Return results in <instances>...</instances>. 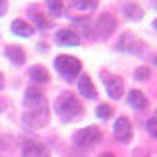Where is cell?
<instances>
[{
    "label": "cell",
    "instance_id": "cell-1",
    "mask_svg": "<svg viewBox=\"0 0 157 157\" xmlns=\"http://www.w3.org/2000/svg\"><path fill=\"white\" fill-rule=\"evenodd\" d=\"M24 124L28 128L39 130V128L47 126L49 122V108L43 92L39 88H28L26 98H24Z\"/></svg>",
    "mask_w": 157,
    "mask_h": 157
},
{
    "label": "cell",
    "instance_id": "cell-2",
    "mask_svg": "<svg viewBox=\"0 0 157 157\" xmlns=\"http://www.w3.org/2000/svg\"><path fill=\"white\" fill-rule=\"evenodd\" d=\"M55 110H57V116L61 118L63 122L78 120V118L85 114L82 104L71 94V92H63V94L57 98V100H55Z\"/></svg>",
    "mask_w": 157,
    "mask_h": 157
},
{
    "label": "cell",
    "instance_id": "cell-3",
    "mask_svg": "<svg viewBox=\"0 0 157 157\" xmlns=\"http://www.w3.org/2000/svg\"><path fill=\"white\" fill-rule=\"evenodd\" d=\"M55 69H57L59 75L65 77V81L71 82L73 78L78 77V73L82 69V63L73 55H57L55 57Z\"/></svg>",
    "mask_w": 157,
    "mask_h": 157
},
{
    "label": "cell",
    "instance_id": "cell-4",
    "mask_svg": "<svg viewBox=\"0 0 157 157\" xmlns=\"http://www.w3.org/2000/svg\"><path fill=\"white\" fill-rule=\"evenodd\" d=\"M73 141L78 149H92L94 145H98L102 141V132L94 126H88L78 130L75 136H73Z\"/></svg>",
    "mask_w": 157,
    "mask_h": 157
},
{
    "label": "cell",
    "instance_id": "cell-5",
    "mask_svg": "<svg viewBox=\"0 0 157 157\" xmlns=\"http://www.w3.org/2000/svg\"><path fill=\"white\" fill-rule=\"evenodd\" d=\"M116 28H118L116 18L112 16V14H102V16L98 18V22H96V36H98V39H108L112 33L116 32Z\"/></svg>",
    "mask_w": 157,
    "mask_h": 157
},
{
    "label": "cell",
    "instance_id": "cell-6",
    "mask_svg": "<svg viewBox=\"0 0 157 157\" xmlns=\"http://www.w3.org/2000/svg\"><path fill=\"white\" fill-rule=\"evenodd\" d=\"M132 136H134V130H132L130 120H128L126 116H120L116 120V124H114V137H116V141H120V144H128V141L132 140Z\"/></svg>",
    "mask_w": 157,
    "mask_h": 157
},
{
    "label": "cell",
    "instance_id": "cell-7",
    "mask_svg": "<svg viewBox=\"0 0 157 157\" xmlns=\"http://www.w3.org/2000/svg\"><path fill=\"white\" fill-rule=\"evenodd\" d=\"M22 153H24V157H49L45 145L36 141V140H26L24 141Z\"/></svg>",
    "mask_w": 157,
    "mask_h": 157
},
{
    "label": "cell",
    "instance_id": "cell-8",
    "mask_svg": "<svg viewBox=\"0 0 157 157\" xmlns=\"http://www.w3.org/2000/svg\"><path fill=\"white\" fill-rule=\"evenodd\" d=\"M118 47L122 49V51H130V53H141L145 49V45L140 41L137 37H134L132 33H124V36L120 37V43H118Z\"/></svg>",
    "mask_w": 157,
    "mask_h": 157
},
{
    "label": "cell",
    "instance_id": "cell-9",
    "mask_svg": "<svg viewBox=\"0 0 157 157\" xmlns=\"http://www.w3.org/2000/svg\"><path fill=\"white\" fill-rule=\"evenodd\" d=\"M104 85H106V90L108 94H110L114 100H118V98H122V94H124V81H122L118 75H110L104 78Z\"/></svg>",
    "mask_w": 157,
    "mask_h": 157
},
{
    "label": "cell",
    "instance_id": "cell-10",
    "mask_svg": "<svg viewBox=\"0 0 157 157\" xmlns=\"http://www.w3.org/2000/svg\"><path fill=\"white\" fill-rule=\"evenodd\" d=\"M128 102H130L136 110H140V112H145L147 108H149V100L145 98V94L141 90H130V94H128Z\"/></svg>",
    "mask_w": 157,
    "mask_h": 157
},
{
    "label": "cell",
    "instance_id": "cell-11",
    "mask_svg": "<svg viewBox=\"0 0 157 157\" xmlns=\"http://www.w3.org/2000/svg\"><path fill=\"white\" fill-rule=\"evenodd\" d=\"M78 94H82L85 98H94L96 96L94 82L90 81L88 75H81V77H78Z\"/></svg>",
    "mask_w": 157,
    "mask_h": 157
},
{
    "label": "cell",
    "instance_id": "cell-12",
    "mask_svg": "<svg viewBox=\"0 0 157 157\" xmlns=\"http://www.w3.org/2000/svg\"><path fill=\"white\" fill-rule=\"evenodd\" d=\"M78 39H81L78 33L73 29H59L57 32V43H61V45H77Z\"/></svg>",
    "mask_w": 157,
    "mask_h": 157
},
{
    "label": "cell",
    "instance_id": "cell-13",
    "mask_svg": "<svg viewBox=\"0 0 157 157\" xmlns=\"http://www.w3.org/2000/svg\"><path fill=\"white\" fill-rule=\"evenodd\" d=\"M12 32L16 33V36L29 37V36L33 33V28L29 26L28 22H24V20H14V22H12Z\"/></svg>",
    "mask_w": 157,
    "mask_h": 157
},
{
    "label": "cell",
    "instance_id": "cell-14",
    "mask_svg": "<svg viewBox=\"0 0 157 157\" xmlns=\"http://www.w3.org/2000/svg\"><path fill=\"white\" fill-rule=\"evenodd\" d=\"M6 57L12 63H16V65H22V63L26 61V53H24V49L20 45H10L6 49Z\"/></svg>",
    "mask_w": 157,
    "mask_h": 157
},
{
    "label": "cell",
    "instance_id": "cell-15",
    "mask_svg": "<svg viewBox=\"0 0 157 157\" xmlns=\"http://www.w3.org/2000/svg\"><path fill=\"white\" fill-rule=\"evenodd\" d=\"M29 77H32V81L37 82V85L49 82V73H47V69H43V67H39V65L29 69Z\"/></svg>",
    "mask_w": 157,
    "mask_h": 157
},
{
    "label": "cell",
    "instance_id": "cell-16",
    "mask_svg": "<svg viewBox=\"0 0 157 157\" xmlns=\"http://www.w3.org/2000/svg\"><path fill=\"white\" fill-rule=\"evenodd\" d=\"M124 14L130 20H141L144 18V10H141V6H137V4H134V2H130V4L124 6Z\"/></svg>",
    "mask_w": 157,
    "mask_h": 157
},
{
    "label": "cell",
    "instance_id": "cell-17",
    "mask_svg": "<svg viewBox=\"0 0 157 157\" xmlns=\"http://www.w3.org/2000/svg\"><path fill=\"white\" fill-rule=\"evenodd\" d=\"M77 28L81 29V36H85V37H92V32H94V28H92V24H90V20H77ZM78 36V37H81Z\"/></svg>",
    "mask_w": 157,
    "mask_h": 157
},
{
    "label": "cell",
    "instance_id": "cell-18",
    "mask_svg": "<svg viewBox=\"0 0 157 157\" xmlns=\"http://www.w3.org/2000/svg\"><path fill=\"white\" fill-rule=\"evenodd\" d=\"M112 112H114V110H112V108L108 106V104H100V106L96 108V114H98V118H102V120L110 118V116H112Z\"/></svg>",
    "mask_w": 157,
    "mask_h": 157
},
{
    "label": "cell",
    "instance_id": "cell-19",
    "mask_svg": "<svg viewBox=\"0 0 157 157\" xmlns=\"http://www.w3.org/2000/svg\"><path fill=\"white\" fill-rule=\"evenodd\" d=\"M47 8L51 10L53 16H59V14L63 12V8H65V6H63V2H55V0H49V2H47Z\"/></svg>",
    "mask_w": 157,
    "mask_h": 157
},
{
    "label": "cell",
    "instance_id": "cell-20",
    "mask_svg": "<svg viewBox=\"0 0 157 157\" xmlns=\"http://www.w3.org/2000/svg\"><path fill=\"white\" fill-rule=\"evenodd\" d=\"M73 8L75 10H94L96 8V2L94 0H90V2H73Z\"/></svg>",
    "mask_w": 157,
    "mask_h": 157
},
{
    "label": "cell",
    "instance_id": "cell-21",
    "mask_svg": "<svg viewBox=\"0 0 157 157\" xmlns=\"http://www.w3.org/2000/svg\"><path fill=\"white\" fill-rule=\"evenodd\" d=\"M145 128H147V132H149L151 137H157V116L149 118V120L145 122Z\"/></svg>",
    "mask_w": 157,
    "mask_h": 157
},
{
    "label": "cell",
    "instance_id": "cell-22",
    "mask_svg": "<svg viewBox=\"0 0 157 157\" xmlns=\"http://www.w3.org/2000/svg\"><path fill=\"white\" fill-rule=\"evenodd\" d=\"M33 20H36V22H37V26L39 28H49V26H51V20H47L45 16H43V14H36V16H33Z\"/></svg>",
    "mask_w": 157,
    "mask_h": 157
},
{
    "label": "cell",
    "instance_id": "cell-23",
    "mask_svg": "<svg viewBox=\"0 0 157 157\" xmlns=\"http://www.w3.org/2000/svg\"><path fill=\"white\" fill-rule=\"evenodd\" d=\"M147 77H149V69L147 67H137L136 69V78L137 81H145Z\"/></svg>",
    "mask_w": 157,
    "mask_h": 157
},
{
    "label": "cell",
    "instance_id": "cell-24",
    "mask_svg": "<svg viewBox=\"0 0 157 157\" xmlns=\"http://www.w3.org/2000/svg\"><path fill=\"white\" fill-rule=\"evenodd\" d=\"M6 10H8V2H6V0H0V16H2Z\"/></svg>",
    "mask_w": 157,
    "mask_h": 157
},
{
    "label": "cell",
    "instance_id": "cell-25",
    "mask_svg": "<svg viewBox=\"0 0 157 157\" xmlns=\"http://www.w3.org/2000/svg\"><path fill=\"white\" fill-rule=\"evenodd\" d=\"M100 157H114V153H102Z\"/></svg>",
    "mask_w": 157,
    "mask_h": 157
},
{
    "label": "cell",
    "instance_id": "cell-26",
    "mask_svg": "<svg viewBox=\"0 0 157 157\" xmlns=\"http://www.w3.org/2000/svg\"><path fill=\"white\" fill-rule=\"evenodd\" d=\"M2 86H4V77L0 75V88H2Z\"/></svg>",
    "mask_w": 157,
    "mask_h": 157
},
{
    "label": "cell",
    "instance_id": "cell-27",
    "mask_svg": "<svg viewBox=\"0 0 157 157\" xmlns=\"http://www.w3.org/2000/svg\"><path fill=\"white\" fill-rule=\"evenodd\" d=\"M153 28H155V29H157V20H155V22H153Z\"/></svg>",
    "mask_w": 157,
    "mask_h": 157
},
{
    "label": "cell",
    "instance_id": "cell-28",
    "mask_svg": "<svg viewBox=\"0 0 157 157\" xmlns=\"http://www.w3.org/2000/svg\"><path fill=\"white\" fill-rule=\"evenodd\" d=\"M155 65H157V57H155Z\"/></svg>",
    "mask_w": 157,
    "mask_h": 157
}]
</instances>
